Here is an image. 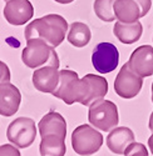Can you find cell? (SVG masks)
<instances>
[{"label": "cell", "instance_id": "1", "mask_svg": "<svg viewBox=\"0 0 153 156\" xmlns=\"http://www.w3.org/2000/svg\"><path fill=\"white\" fill-rule=\"evenodd\" d=\"M68 23L59 14H48L43 18L35 19L25 28V39L39 37L47 41L50 46H59L65 39L68 33Z\"/></svg>", "mask_w": 153, "mask_h": 156}, {"label": "cell", "instance_id": "2", "mask_svg": "<svg viewBox=\"0 0 153 156\" xmlns=\"http://www.w3.org/2000/svg\"><path fill=\"white\" fill-rule=\"evenodd\" d=\"M21 60L30 69H38L44 65H53L59 68V58L55 48L50 46L39 37L27 40V46L21 53Z\"/></svg>", "mask_w": 153, "mask_h": 156}, {"label": "cell", "instance_id": "3", "mask_svg": "<svg viewBox=\"0 0 153 156\" xmlns=\"http://www.w3.org/2000/svg\"><path fill=\"white\" fill-rule=\"evenodd\" d=\"M87 94V85L84 79H79L78 73L69 69L59 70V84L53 91V96L64 101L67 105L82 104Z\"/></svg>", "mask_w": 153, "mask_h": 156}, {"label": "cell", "instance_id": "4", "mask_svg": "<svg viewBox=\"0 0 153 156\" xmlns=\"http://www.w3.org/2000/svg\"><path fill=\"white\" fill-rule=\"evenodd\" d=\"M88 120L93 127L100 131H110L119 122L118 108L110 100L102 99L89 106Z\"/></svg>", "mask_w": 153, "mask_h": 156}, {"label": "cell", "instance_id": "5", "mask_svg": "<svg viewBox=\"0 0 153 156\" xmlns=\"http://www.w3.org/2000/svg\"><path fill=\"white\" fill-rule=\"evenodd\" d=\"M103 145V135L89 124L75 127L72 133V147L80 156H89L99 151Z\"/></svg>", "mask_w": 153, "mask_h": 156}, {"label": "cell", "instance_id": "6", "mask_svg": "<svg viewBox=\"0 0 153 156\" xmlns=\"http://www.w3.org/2000/svg\"><path fill=\"white\" fill-rule=\"evenodd\" d=\"M6 137L10 144L18 149L29 147L36 137V126L34 120L21 116L11 121L6 129Z\"/></svg>", "mask_w": 153, "mask_h": 156}, {"label": "cell", "instance_id": "7", "mask_svg": "<svg viewBox=\"0 0 153 156\" xmlns=\"http://www.w3.org/2000/svg\"><path fill=\"white\" fill-rule=\"evenodd\" d=\"M143 86V77L134 74L128 64H124L121 68L117 77L114 80V91L122 99H133L136 98Z\"/></svg>", "mask_w": 153, "mask_h": 156}, {"label": "cell", "instance_id": "8", "mask_svg": "<svg viewBox=\"0 0 153 156\" xmlns=\"http://www.w3.org/2000/svg\"><path fill=\"white\" fill-rule=\"evenodd\" d=\"M119 62V53L112 43H99L92 53V65L99 74L114 71Z\"/></svg>", "mask_w": 153, "mask_h": 156}, {"label": "cell", "instance_id": "9", "mask_svg": "<svg viewBox=\"0 0 153 156\" xmlns=\"http://www.w3.org/2000/svg\"><path fill=\"white\" fill-rule=\"evenodd\" d=\"M129 69L141 77L153 75V46L142 45L132 51L129 60L127 61Z\"/></svg>", "mask_w": 153, "mask_h": 156}, {"label": "cell", "instance_id": "10", "mask_svg": "<svg viewBox=\"0 0 153 156\" xmlns=\"http://www.w3.org/2000/svg\"><path fill=\"white\" fill-rule=\"evenodd\" d=\"M34 15V6L29 0H8L4 8V18L11 24L19 27L29 23Z\"/></svg>", "mask_w": 153, "mask_h": 156}, {"label": "cell", "instance_id": "11", "mask_svg": "<svg viewBox=\"0 0 153 156\" xmlns=\"http://www.w3.org/2000/svg\"><path fill=\"white\" fill-rule=\"evenodd\" d=\"M59 84V68L44 65L33 73V85L40 93L53 94Z\"/></svg>", "mask_w": 153, "mask_h": 156}, {"label": "cell", "instance_id": "12", "mask_svg": "<svg viewBox=\"0 0 153 156\" xmlns=\"http://www.w3.org/2000/svg\"><path fill=\"white\" fill-rule=\"evenodd\" d=\"M21 102L20 90L8 83L0 84V115L2 116H13L18 112Z\"/></svg>", "mask_w": 153, "mask_h": 156}, {"label": "cell", "instance_id": "13", "mask_svg": "<svg viewBox=\"0 0 153 156\" xmlns=\"http://www.w3.org/2000/svg\"><path fill=\"white\" fill-rule=\"evenodd\" d=\"M87 85V94L80 105L91 106L95 101L104 99L108 93V81L104 76L95 75V74H87L83 76Z\"/></svg>", "mask_w": 153, "mask_h": 156}, {"label": "cell", "instance_id": "14", "mask_svg": "<svg viewBox=\"0 0 153 156\" xmlns=\"http://www.w3.org/2000/svg\"><path fill=\"white\" fill-rule=\"evenodd\" d=\"M134 139L136 136H134V133L132 131V129L127 126H117L109 131L106 139V144L113 154L124 155L125 149L132 142H134Z\"/></svg>", "mask_w": 153, "mask_h": 156}, {"label": "cell", "instance_id": "15", "mask_svg": "<svg viewBox=\"0 0 153 156\" xmlns=\"http://www.w3.org/2000/svg\"><path fill=\"white\" fill-rule=\"evenodd\" d=\"M40 137L47 135H59L62 137L67 136V121L59 112L50 111L45 114L39 121Z\"/></svg>", "mask_w": 153, "mask_h": 156}, {"label": "cell", "instance_id": "16", "mask_svg": "<svg viewBox=\"0 0 153 156\" xmlns=\"http://www.w3.org/2000/svg\"><path fill=\"white\" fill-rule=\"evenodd\" d=\"M143 25L142 23L136 21L132 24H123L121 21H116L113 27V34L122 44L131 45L137 43L142 36Z\"/></svg>", "mask_w": 153, "mask_h": 156}, {"label": "cell", "instance_id": "17", "mask_svg": "<svg viewBox=\"0 0 153 156\" xmlns=\"http://www.w3.org/2000/svg\"><path fill=\"white\" fill-rule=\"evenodd\" d=\"M116 19L123 24H132L141 19V8L134 0H116L113 6Z\"/></svg>", "mask_w": 153, "mask_h": 156}, {"label": "cell", "instance_id": "18", "mask_svg": "<svg viewBox=\"0 0 153 156\" xmlns=\"http://www.w3.org/2000/svg\"><path fill=\"white\" fill-rule=\"evenodd\" d=\"M39 152L42 156H64L67 152L65 137L59 135L43 136L39 145Z\"/></svg>", "mask_w": 153, "mask_h": 156}, {"label": "cell", "instance_id": "19", "mask_svg": "<svg viewBox=\"0 0 153 156\" xmlns=\"http://www.w3.org/2000/svg\"><path fill=\"white\" fill-rule=\"evenodd\" d=\"M91 37H92V33L87 24L82 21H74L70 24L67 33V39L73 46L84 48L89 44Z\"/></svg>", "mask_w": 153, "mask_h": 156}, {"label": "cell", "instance_id": "20", "mask_svg": "<svg viewBox=\"0 0 153 156\" xmlns=\"http://www.w3.org/2000/svg\"><path fill=\"white\" fill-rule=\"evenodd\" d=\"M114 3L116 0H94L93 9L95 15L106 23H112L116 19V14H114Z\"/></svg>", "mask_w": 153, "mask_h": 156}, {"label": "cell", "instance_id": "21", "mask_svg": "<svg viewBox=\"0 0 153 156\" xmlns=\"http://www.w3.org/2000/svg\"><path fill=\"white\" fill-rule=\"evenodd\" d=\"M124 156H148V150L142 142L134 141L125 149Z\"/></svg>", "mask_w": 153, "mask_h": 156}, {"label": "cell", "instance_id": "22", "mask_svg": "<svg viewBox=\"0 0 153 156\" xmlns=\"http://www.w3.org/2000/svg\"><path fill=\"white\" fill-rule=\"evenodd\" d=\"M0 156H21L20 151L13 144H5L0 146Z\"/></svg>", "mask_w": 153, "mask_h": 156}, {"label": "cell", "instance_id": "23", "mask_svg": "<svg viewBox=\"0 0 153 156\" xmlns=\"http://www.w3.org/2000/svg\"><path fill=\"white\" fill-rule=\"evenodd\" d=\"M10 69L9 66L4 62L0 60V84L3 83H8L10 81Z\"/></svg>", "mask_w": 153, "mask_h": 156}, {"label": "cell", "instance_id": "24", "mask_svg": "<svg viewBox=\"0 0 153 156\" xmlns=\"http://www.w3.org/2000/svg\"><path fill=\"white\" fill-rule=\"evenodd\" d=\"M134 2L141 8V16L144 18L152 8V0H134Z\"/></svg>", "mask_w": 153, "mask_h": 156}, {"label": "cell", "instance_id": "25", "mask_svg": "<svg viewBox=\"0 0 153 156\" xmlns=\"http://www.w3.org/2000/svg\"><path fill=\"white\" fill-rule=\"evenodd\" d=\"M148 147H149L151 154L153 155V131H152V135H151L149 139H148Z\"/></svg>", "mask_w": 153, "mask_h": 156}, {"label": "cell", "instance_id": "26", "mask_svg": "<svg viewBox=\"0 0 153 156\" xmlns=\"http://www.w3.org/2000/svg\"><path fill=\"white\" fill-rule=\"evenodd\" d=\"M55 3H58V4H70V3H73L74 0H54Z\"/></svg>", "mask_w": 153, "mask_h": 156}, {"label": "cell", "instance_id": "27", "mask_svg": "<svg viewBox=\"0 0 153 156\" xmlns=\"http://www.w3.org/2000/svg\"><path fill=\"white\" fill-rule=\"evenodd\" d=\"M151 131H153V111L151 112V116H149V124H148Z\"/></svg>", "mask_w": 153, "mask_h": 156}, {"label": "cell", "instance_id": "28", "mask_svg": "<svg viewBox=\"0 0 153 156\" xmlns=\"http://www.w3.org/2000/svg\"><path fill=\"white\" fill-rule=\"evenodd\" d=\"M152 102H153V84H152Z\"/></svg>", "mask_w": 153, "mask_h": 156}, {"label": "cell", "instance_id": "29", "mask_svg": "<svg viewBox=\"0 0 153 156\" xmlns=\"http://www.w3.org/2000/svg\"><path fill=\"white\" fill-rule=\"evenodd\" d=\"M4 2H8V0H4Z\"/></svg>", "mask_w": 153, "mask_h": 156}, {"label": "cell", "instance_id": "30", "mask_svg": "<svg viewBox=\"0 0 153 156\" xmlns=\"http://www.w3.org/2000/svg\"><path fill=\"white\" fill-rule=\"evenodd\" d=\"M152 84H153V83H152Z\"/></svg>", "mask_w": 153, "mask_h": 156}]
</instances>
